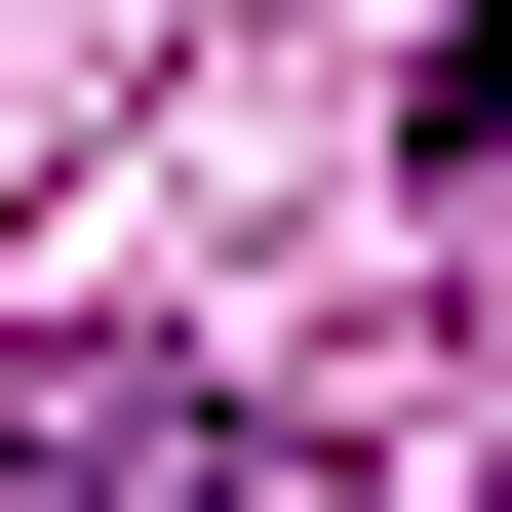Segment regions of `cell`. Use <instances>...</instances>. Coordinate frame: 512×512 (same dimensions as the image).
<instances>
[{"label":"cell","instance_id":"6da1fadb","mask_svg":"<svg viewBox=\"0 0 512 512\" xmlns=\"http://www.w3.org/2000/svg\"><path fill=\"white\" fill-rule=\"evenodd\" d=\"M0 512H276V473L197 434V394H40V434H0Z\"/></svg>","mask_w":512,"mask_h":512}]
</instances>
